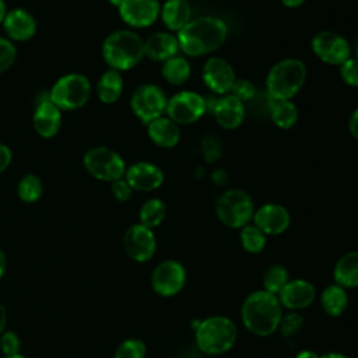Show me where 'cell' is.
Here are the masks:
<instances>
[{
	"mask_svg": "<svg viewBox=\"0 0 358 358\" xmlns=\"http://www.w3.org/2000/svg\"><path fill=\"white\" fill-rule=\"evenodd\" d=\"M102 57L113 70H130L144 57V41L134 31H115L102 43Z\"/></svg>",
	"mask_w": 358,
	"mask_h": 358,
	"instance_id": "cell-3",
	"label": "cell"
},
{
	"mask_svg": "<svg viewBox=\"0 0 358 358\" xmlns=\"http://www.w3.org/2000/svg\"><path fill=\"white\" fill-rule=\"evenodd\" d=\"M289 281V274L284 266L274 264L270 266L263 274V287L264 291L278 295V292L285 287Z\"/></svg>",
	"mask_w": 358,
	"mask_h": 358,
	"instance_id": "cell-31",
	"label": "cell"
},
{
	"mask_svg": "<svg viewBox=\"0 0 358 358\" xmlns=\"http://www.w3.org/2000/svg\"><path fill=\"white\" fill-rule=\"evenodd\" d=\"M17 50L10 39L0 38V74L7 71L15 62Z\"/></svg>",
	"mask_w": 358,
	"mask_h": 358,
	"instance_id": "cell-37",
	"label": "cell"
},
{
	"mask_svg": "<svg viewBox=\"0 0 358 358\" xmlns=\"http://www.w3.org/2000/svg\"><path fill=\"white\" fill-rule=\"evenodd\" d=\"M3 27L8 38L17 42H25L36 32V21L34 15L24 8L8 11L3 20Z\"/></svg>",
	"mask_w": 358,
	"mask_h": 358,
	"instance_id": "cell-20",
	"label": "cell"
},
{
	"mask_svg": "<svg viewBox=\"0 0 358 358\" xmlns=\"http://www.w3.org/2000/svg\"><path fill=\"white\" fill-rule=\"evenodd\" d=\"M32 123L35 131L43 138L57 134L62 126V110L50 101L49 95L36 103Z\"/></svg>",
	"mask_w": 358,
	"mask_h": 358,
	"instance_id": "cell-19",
	"label": "cell"
},
{
	"mask_svg": "<svg viewBox=\"0 0 358 358\" xmlns=\"http://www.w3.org/2000/svg\"><path fill=\"white\" fill-rule=\"evenodd\" d=\"M11 159H13L11 150L6 144L0 143V173H3L10 166Z\"/></svg>",
	"mask_w": 358,
	"mask_h": 358,
	"instance_id": "cell-42",
	"label": "cell"
},
{
	"mask_svg": "<svg viewBox=\"0 0 358 358\" xmlns=\"http://www.w3.org/2000/svg\"><path fill=\"white\" fill-rule=\"evenodd\" d=\"M178 38L169 32H155L144 41V56L154 62H165L179 52Z\"/></svg>",
	"mask_w": 358,
	"mask_h": 358,
	"instance_id": "cell-22",
	"label": "cell"
},
{
	"mask_svg": "<svg viewBox=\"0 0 358 358\" xmlns=\"http://www.w3.org/2000/svg\"><path fill=\"white\" fill-rule=\"evenodd\" d=\"M144 355L145 344L137 338H129L123 341L115 352V358H144Z\"/></svg>",
	"mask_w": 358,
	"mask_h": 358,
	"instance_id": "cell-35",
	"label": "cell"
},
{
	"mask_svg": "<svg viewBox=\"0 0 358 358\" xmlns=\"http://www.w3.org/2000/svg\"><path fill=\"white\" fill-rule=\"evenodd\" d=\"M348 130L351 133V136L358 140V108L351 113L350 119H348Z\"/></svg>",
	"mask_w": 358,
	"mask_h": 358,
	"instance_id": "cell-43",
	"label": "cell"
},
{
	"mask_svg": "<svg viewBox=\"0 0 358 358\" xmlns=\"http://www.w3.org/2000/svg\"><path fill=\"white\" fill-rule=\"evenodd\" d=\"M306 66L302 60L287 57L277 62L266 77V91L271 101L292 99L303 87Z\"/></svg>",
	"mask_w": 358,
	"mask_h": 358,
	"instance_id": "cell-4",
	"label": "cell"
},
{
	"mask_svg": "<svg viewBox=\"0 0 358 358\" xmlns=\"http://www.w3.org/2000/svg\"><path fill=\"white\" fill-rule=\"evenodd\" d=\"M159 17L169 31L178 32L192 20V8L187 0H166L161 7Z\"/></svg>",
	"mask_w": 358,
	"mask_h": 358,
	"instance_id": "cell-24",
	"label": "cell"
},
{
	"mask_svg": "<svg viewBox=\"0 0 358 358\" xmlns=\"http://www.w3.org/2000/svg\"><path fill=\"white\" fill-rule=\"evenodd\" d=\"M123 92V77L120 71L109 69L106 70L98 84H96V94L98 98L103 103H113L116 102Z\"/></svg>",
	"mask_w": 358,
	"mask_h": 358,
	"instance_id": "cell-26",
	"label": "cell"
},
{
	"mask_svg": "<svg viewBox=\"0 0 358 358\" xmlns=\"http://www.w3.org/2000/svg\"><path fill=\"white\" fill-rule=\"evenodd\" d=\"M122 1H123V0H109V3H110V4H113L115 7H119Z\"/></svg>",
	"mask_w": 358,
	"mask_h": 358,
	"instance_id": "cell-50",
	"label": "cell"
},
{
	"mask_svg": "<svg viewBox=\"0 0 358 358\" xmlns=\"http://www.w3.org/2000/svg\"><path fill=\"white\" fill-rule=\"evenodd\" d=\"M303 326V317L296 312H289L281 317L278 329L284 337H292Z\"/></svg>",
	"mask_w": 358,
	"mask_h": 358,
	"instance_id": "cell-36",
	"label": "cell"
},
{
	"mask_svg": "<svg viewBox=\"0 0 358 358\" xmlns=\"http://www.w3.org/2000/svg\"><path fill=\"white\" fill-rule=\"evenodd\" d=\"M192 67L189 62L182 56H173L162 63L161 74L166 83L171 85H180L189 80Z\"/></svg>",
	"mask_w": 358,
	"mask_h": 358,
	"instance_id": "cell-28",
	"label": "cell"
},
{
	"mask_svg": "<svg viewBox=\"0 0 358 358\" xmlns=\"http://www.w3.org/2000/svg\"><path fill=\"white\" fill-rule=\"evenodd\" d=\"M0 347L6 357L18 354L20 350V338L14 331H7L0 338Z\"/></svg>",
	"mask_w": 358,
	"mask_h": 358,
	"instance_id": "cell-40",
	"label": "cell"
},
{
	"mask_svg": "<svg viewBox=\"0 0 358 358\" xmlns=\"http://www.w3.org/2000/svg\"><path fill=\"white\" fill-rule=\"evenodd\" d=\"M168 99L161 87L155 84H143L137 87L130 98L133 113L144 124L161 117L166 110Z\"/></svg>",
	"mask_w": 358,
	"mask_h": 358,
	"instance_id": "cell-9",
	"label": "cell"
},
{
	"mask_svg": "<svg viewBox=\"0 0 358 358\" xmlns=\"http://www.w3.org/2000/svg\"><path fill=\"white\" fill-rule=\"evenodd\" d=\"M91 94V83L84 74L70 73L62 76L50 88L49 98L60 110L83 108Z\"/></svg>",
	"mask_w": 358,
	"mask_h": 358,
	"instance_id": "cell-6",
	"label": "cell"
},
{
	"mask_svg": "<svg viewBox=\"0 0 358 358\" xmlns=\"http://www.w3.org/2000/svg\"><path fill=\"white\" fill-rule=\"evenodd\" d=\"M201 78L206 87L217 95L229 94L236 80L234 67L225 59L217 56L206 60L201 71Z\"/></svg>",
	"mask_w": 358,
	"mask_h": 358,
	"instance_id": "cell-12",
	"label": "cell"
},
{
	"mask_svg": "<svg viewBox=\"0 0 358 358\" xmlns=\"http://www.w3.org/2000/svg\"><path fill=\"white\" fill-rule=\"evenodd\" d=\"M228 35L227 24L214 15H203L190 20L178 31L180 50L192 57L210 55L222 46Z\"/></svg>",
	"mask_w": 358,
	"mask_h": 358,
	"instance_id": "cell-1",
	"label": "cell"
},
{
	"mask_svg": "<svg viewBox=\"0 0 358 358\" xmlns=\"http://www.w3.org/2000/svg\"><path fill=\"white\" fill-rule=\"evenodd\" d=\"M4 270H6V256L0 249V277L4 274Z\"/></svg>",
	"mask_w": 358,
	"mask_h": 358,
	"instance_id": "cell-47",
	"label": "cell"
},
{
	"mask_svg": "<svg viewBox=\"0 0 358 358\" xmlns=\"http://www.w3.org/2000/svg\"><path fill=\"white\" fill-rule=\"evenodd\" d=\"M6 358H25L24 355H20V354H15V355H8V357H6Z\"/></svg>",
	"mask_w": 358,
	"mask_h": 358,
	"instance_id": "cell-51",
	"label": "cell"
},
{
	"mask_svg": "<svg viewBox=\"0 0 358 358\" xmlns=\"http://www.w3.org/2000/svg\"><path fill=\"white\" fill-rule=\"evenodd\" d=\"M147 134L150 140L162 148H172L180 140L179 124L168 116H161L147 124Z\"/></svg>",
	"mask_w": 358,
	"mask_h": 358,
	"instance_id": "cell-23",
	"label": "cell"
},
{
	"mask_svg": "<svg viewBox=\"0 0 358 358\" xmlns=\"http://www.w3.org/2000/svg\"><path fill=\"white\" fill-rule=\"evenodd\" d=\"M120 18L133 28L152 25L161 13L158 0H123L117 7Z\"/></svg>",
	"mask_w": 358,
	"mask_h": 358,
	"instance_id": "cell-14",
	"label": "cell"
},
{
	"mask_svg": "<svg viewBox=\"0 0 358 358\" xmlns=\"http://www.w3.org/2000/svg\"><path fill=\"white\" fill-rule=\"evenodd\" d=\"M320 303L329 316H340L348 303L345 288L337 284L326 287L320 295Z\"/></svg>",
	"mask_w": 358,
	"mask_h": 358,
	"instance_id": "cell-27",
	"label": "cell"
},
{
	"mask_svg": "<svg viewBox=\"0 0 358 358\" xmlns=\"http://www.w3.org/2000/svg\"><path fill=\"white\" fill-rule=\"evenodd\" d=\"M241 316L245 327L256 336H270L278 329L282 317L281 303L277 295L267 291H255L242 303Z\"/></svg>",
	"mask_w": 358,
	"mask_h": 358,
	"instance_id": "cell-2",
	"label": "cell"
},
{
	"mask_svg": "<svg viewBox=\"0 0 358 358\" xmlns=\"http://www.w3.org/2000/svg\"><path fill=\"white\" fill-rule=\"evenodd\" d=\"M186 281L185 267L176 260H165L159 263L151 275L154 291L162 296H172L178 294Z\"/></svg>",
	"mask_w": 358,
	"mask_h": 358,
	"instance_id": "cell-13",
	"label": "cell"
},
{
	"mask_svg": "<svg viewBox=\"0 0 358 358\" xmlns=\"http://www.w3.org/2000/svg\"><path fill=\"white\" fill-rule=\"evenodd\" d=\"M110 190L113 193V196L119 200V201H127L131 197L133 189L130 187V185L127 183V180L124 178L116 179L113 182H110Z\"/></svg>",
	"mask_w": 358,
	"mask_h": 358,
	"instance_id": "cell-41",
	"label": "cell"
},
{
	"mask_svg": "<svg viewBox=\"0 0 358 358\" xmlns=\"http://www.w3.org/2000/svg\"><path fill=\"white\" fill-rule=\"evenodd\" d=\"M207 110V101L194 91H180L168 99L166 110L169 119L178 124L197 122Z\"/></svg>",
	"mask_w": 358,
	"mask_h": 358,
	"instance_id": "cell-10",
	"label": "cell"
},
{
	"mask_svg": "<svg viewBox=\"0 0 358 358\" xmlns=\"http://www.w3.org/2000/svg\"><path fill=\"white\" fill-rule=\"evenodd\" d=\"M296 358H319V355H317L315 351H310V350H303V351L298 352Z\"/></svg>",
	"mask_w": 358,
	"mask_h": 358,
	"instance_id": "cell-45",
	"label": "cell"
},
{
	"mask_svg": "<svg viewBox=\"0 0 358 358\" xmlns=\"http://www.w3.org/2000/svg\"><path fill=\"white\" fill-rule=\"evenodd\" d=\"M340 76L350 87H358V59L348 57L340 66Z\"/></svg>",
	"mask_w": 358,
	"mask_h": 358,
	"instance_id": "cell-38",
	"label": "cell"
},
{
	"mask_svg": "<svg viewBox=\"0 0 358 358\" xmlns=\"http://www.w3.org/2000/svg\"><path fill=\"white\" fill-rule=\"evenodd\" d=\"M315 287L305 280H289L278 292L281 306L288 309H303L315 301Z\"/></svg>",
	"mask_w": 358,
	"mask_h": 358,
	"instance_id": "cell-21",
	"label": "cell"
},
{
	"mask_svg": "<svg viewBox=\"0 0 358 358\" xmlns=\"http://www.w3.org/2000/svg\"><path fill=\"white\" fill-rule=\"evenodd\" d=\"M310 46L315 56L326 64L341 66L348 57H351L348 41L333 31L317 32L312 38Z\"/></svg>",
	"mask_w": 358,
	"mask_h": 358,
	"instance_id": "cell-11",
	"label": "cell"
},
{
	"mask_svg": "<svg viewBox=\"0 0 358 358\" xmlns=\"http://www.w3.org/2000/svg\"><path fill=\"white\" fill-rule=\"evenodd\" d=\"M319 358H348V357H345L344 354H340V352H327Z\"/></svg>",
	"mask_w": 358,
	"mask_h": 358,
	"instance_id": "cell-48",
	"label": "cell"
},
{
	"mask_svg": "<svg viewBox=\"0 0 358 358\" xmlns=\"http://www.w3.org/2000/svg\"><path fill=\"white\" fill-rule=\"evenodd\" d=\"M6 319H7V316H6V309H4V306L0 303V334H1L3 329H4Z\"/></svg>",
	"mask_w": 358,
	"mask_h": 358,
	"instance_id": "cell-46",
	"label": "cell"
},
{
	"mask_svg": "<svg viewBox=\"0 0 358 358\" xmlns=\"http://www.w3.org/2000/svg\"><path fill=\"white\" fill-rule=\"evenodd\" d=\"M84 168L95 179L113 182L124 176L126 164L123 158L108 147L90 148L83 158Z\"/></svg>",
	"mask_w": 358,
	"mask_h": 358,
	"instance_id": "cell-8",
	"label": "cell"
},
{
	"mask_svg": "<svg viewBox=\"0 0 358 358\" xmlns=\"http://www.w3.org/2000/svg\"><path fill=\"white\" fill-rule=\"evenodd\" d=\"M253 224L266 235L282 234L291 222L288 210L275 203H266L253 214Z\"/></svg>",
	"mask_w": 358,
	"mask_h": 358,
	"instance_id": "cell-16",
	"label": "cell"
},
{
	"mask_svg": "<svg viewBox=\"0 0 358 358\" xmlns=\"http://www.w3.org/2000/svg\"><path fill=\"white\" fill-rule=\"evenodd\" d=\"M241 243L246 252L259 253L266 246V234H263L255 224H248L241 228Z\"/></svg>",
	"mask_w": 358,
	"mask_h": 358,
	"instance_id": "cell-33",
	"label": "cell"
},
{
	"mask_svg": "<svg viewBox=\"0 0 358 358\" xmlns=\"http://www.w3.org/2000/svg\"><path fill=\"white\" fill-rule=\"evenodd\" d=\"M255 92H256L255 85L249 80H246V78H236L229 94H232L234 96H236L238 99L245 102V101L252 99L255 96Z\"/></svg>",
	"mask_w": 358,
	"mask_h": 358,
	"instance_id": "cell-39",
	"label": "cell"
},
{
	"mask_svg": "<svg viewBox=\"0 0 358 358\" xmlns=\"http://www.w3.org/2000/svg\"><path fill=\"white\" fill-rule=\"evenodd\" d=\"M43 193V186H42V180L39 179V176L34 175V173H28L25 175L17 186V194L20 197V200L25 201V203H34L36 200L41 199Z\"/></svg>",
	"mask_w": 358,
	"mask_h": 358,
	"instance_id": "cell-32",
	"label": "cell"
},
{
	"mask_svg": "<svg viewBox=\"0 0 358 358\" xmlns=\"http://www.w3.org/2000/svg\"><path fill=\"white\" fill-rule=\"evenodd\" d=\"M271 120L280 129H291L298 120V109L291 99L271 102Z\"/></svg>",
	"mask_w": 358,
	"mask_h": 358,
	"instance_id": "cell-29",
	"label": "cell"
},
{
	"mask_svg": "<svg viewBox=\"0 0 358 358\" xmlns=\"http://www.w3.org/2000/svg\"><path fill=\"white\" fill-rule=\"evenodd\" d=\"M165 214H166L165 203L159 199H150L140 208V214H138L140 224L152 229L164 221Z\"/></svg>",
	"mask_w": 358,
	"mask_h": 358,
	"instance_id": "cell-30",
	"label": "cell"
},
{
	"mask_svg": "<svg viewBox=\"0 0 358 358\" xmlns=\"http://www.w3.org/2000/svg\"><path fill=\"white\" fill-rule=\"evenodd\" d=\"M6 14H7L6 3H4V0H0V24H3V20H4Z\"/></svg>",
	"mask_w": 358,
	"mask_h": 358,
	"instance_id": "cell-49",
	"label": "cell"
},
{
	"mask_svg": "<svg viewBox=\"0 0 358 358\" xmlns=\"http://www.w3.org/2000/svg\"><path fill=\"white\" fill-rule=\"evenodd\" d=\"M281 3L288 8H296L305 3V0H281Z\"/></svg>",
	"mask_w": 358,
	"mask_h": 358,
	"instance_id": "cell-44",
	"label": "cell"
},
{
	"mask_svg": "<svg viewBox=\"0 0 358 358\" xmlns=\"http://www.w3.org/2000/svg\"><path fill=\"white\" fill-rule=\"evenodd\" d=\"M357 59H358V45H357Z\"/></svg>",
	"mask_w": 358,
	"mask_h": 358,
	"instance_id": "cell-52",
	"label": "cell"
},
{
	"mask_svg": "<svg viewBox=\"0 0 358 358\" xmlns=\"http://www.w3.org/2000/svg\"><path fill=\"white\" fill-rule=\"evenodd\" d=\"M130 187L137 192H151L164 183V172L159 166L140 161L130 165L123 176Z\"/></svg>",
	"mask_w": 358,
	"mask_h": 358,
	"instance_id": "cell-17",
	"label": "cell"
},
{
	"mask_svg": "<svg viewBox=\"0 0 358 358\" xmlns=\"http://www.w3.org/2000/svg\"><path fill=\"white\" fill-rule=\"evenodd\" d=\"M211 112L215 122L227 130L236 129L245 119L243 102L232 94L221 95L217 101H214Z\"/></svg>",
	"mask_w": 358,
	"mask_h": 358,
	"instance_id": "cell-18",
	"label": "cell"
},
{
	"mask_svg": "<svg viewBox=\"0 0 358 358\" xmlns=\"http://www.w3.org/2000/svg\"><path fill=\"white\" fill-rule=\"evenodd\" d=\"M224 151L221 140L214 134H207L201 141V154L206 162L213 164L221 158Z\"/></svg>",
	"mask_w": 358,
	"mask_h": 358,
	"instance_id": "cell-34",
	"label": "cell"
},
{
	"mask_svg": "<svg viewBox=\"0 0 358 358\" xmlns=\"http://www.w3.org/2000/svg\"><path fill=\"white\" fill-rule=\"evenodd\" d=\"M334 281L343 288L358 287V250L348 252L334 266Z\"/></svg>",
	"mask_w": 358,
	"mask_h": 358,
	"instance_id": "cell-25",
	"label": "cell"
},
{
	"mask_svg": "<svg viewBox=\"0 0 358 358\" xmlns=\"http://www.w3.org/2000/svg\"><path fill=\"white\" fill-rule=\"evenodd\" d=\"M218 220L229 228H243L255 214L252 197L241 189H229L220 196L215 204Z\"/></svg>",
	"mask_w": 358,
	"mask_h": 358,
	"instance_id": "cell-7",
	"label": "cell"
},
{
	"mask_svg": "<svg viewBox=\"0 0 358 358\" xmlns=\"http://www.w3.org/2000/svg\"><path fill=\"white\" fill-rule=\"evenodd\" d=\"M123 246L129 257L133 260L147 262L155 253L157 241L152 229L141 224H134L126 231L123 236Z\"/></svg>",
	"mask_w": 358,
	"mask_h": 358,
	"instance_id": "cell-15",
	"label": "cell"
},
{
	"mask_svg": "<svg viewBox=\"0 0 358 358\" xmlns=\"http://www.w3.org/2000/svg\"><path fill=\"white\" fill-rule=\"evenodd\" d=\"M236 326L225 316H211L200 322L196 329V344L208 355L224 354L236 341Z\"/></svg>",
	"mask_w": 358,
	"mask_h": 358,
	"instance_id": "cell-5",
	"label": "cell"
}]
</instances>
